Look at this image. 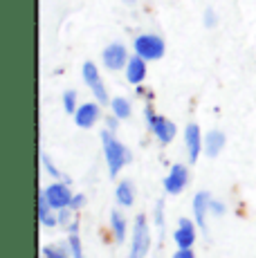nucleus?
I'll return each mask as SVG.
<instances>
[{
	"label": "nucleus",
	"instance_id": "obj_1",
	"mask_svg": "<svg viewBox=\"0 0 256 258\" xmlns=\"http://www.w3.org/2000/svg\"><path fill=\"white\" fill-rule=\"evenodd\" d=\"M101 142H103V153H106V162L108 168H110V175L115 177L117 173L121 171V166L131 162V153L124 144H119L112 137V133H101Z\"/></svg>",
	"mask_w": 256,
	"mask_h": 258
},
{
	"label": "nucleus",
	"instance_id": "obj_2",
	"mask_svg": "<svg viewBox=\"0 0 256 258\" xmlns=\"http://www.w3.org/2000/svg\"><path fill=\"white\" fill-rule=\"evenodd\" d=\"M151 247V234H149V225H146L144 216L135 218V229H133V247L128 258H144L146 251Z\"/></svg>",
	"mask_w": 256,
	"mask_h": 258
},
{
	"label": "nucleus",
	"instance_id": "obj_3",
	"mask_svg": "<svg viewBox=\"0 0 256 258\" xmlns=\"http://www.w3.org/2000/svg\"><path fill=\"white\" fill-rule=\"evenodd\" d=\"M135 52L144 61H155V58H160L164 54V43H162V38L153 36V34H144V36L135 38Z\"/></svg>",
	"mask_w": 256,
	"mask_h": 258
},
{
	"label": "nucleus",
	"instance_id": "obj_4",
	"mask_svg": "<svg viewBox=\"0 0 256 258\" xmlns=\"http://www.w3.org/2000/svg\"><path fill=\"white\" fill-rule=\"evenodd\" d=\"M146 119H149V126H151V131H153V135L162 144H169L175 137V126L173 123H171L169 119H164V117L153 115L151 108H146Z\"/></svg>",
	"mask_w": 256,
	"mask_h": 258
},
{
	"label": "nucleus",
	"instance_id": "obj_5",
	"mask_svg": "<svg viewBox=\"0 0 256 258\" xmlns=\"http://www.w3.org/2000/svg\"><path fill=\"white\" fill-rule=\"evenodd\" d=\"M83 79H86V83H88V88L92 90V94L97 97V101H99V103H108V92H106V88H103L99 70H97L95 63L88 61L86 66H83Z\"/></svg>",
	"mask_w": 256,
	"mask_h": 258
},
{
	"label": "nucleus",
	"instance_id": "obj_6",
	"mask_svg": "<svg viewBox=\"0 0 256 258\" xmlns=\"http://www.w3.org/2000/svg\"><path fill=\"white\" fill-rule=\"evenodd\" d=\"M43 193H45L47 202L52 205V209H66V207L72 205V198H75L66 184H52V186H47Z\"/></svg>",
	"mask_w": 256,
	"mask_h": 258
},
{
	"label": "nucleus",
	"instance_id": "obj_7",
	"mask_svg": "<svg viewBox=\"0 0 256 258\" xmlns=\"http://www.w3.org/2000/svg\"><path fill=\"white\" fill-rule=\"evenodd\" d=\"M126 61H128V54L121 43H112V45H108L103 49V63H106V68H110V70H119V68L128 66Z\"/></svg>",
	"mask_w": 256,
	"mask_h": 258
},
{
	"label": "nucleus",
	"instance_id": "obj_8",
	"mask_svg": "<svg viewBox=\"0 0 256 258\" xmlns=\"http://www.w3.org/2000/svg\"><path fill=\"white\" fill-rule=\"evenodd\" d=\"M186 182H189V173H186V166L182 164H175L173 168H171V173L164 177V188L169 193H180L182 188L186 186Z\"/></svg>",
	"mask_w": 256,
	"mask_h": 258
},
{
	"label": "nucleus",
	"instance_id": "obj_9",
	"mask_svg": "<svg viewBox=\"0 0 256 258\" xmlns=\"http://www.w3.org/2000/svg\"><path fill=\"white\" fill-rule=\"evenodd\" d=\"M175 242H178L180 249H191V245L196 242V229H194V222L186 220V218H180L178 222V229H175Z\"/></svg>",
	"mask_w": 256,
	"mask_h": 258
},
{
	"label": "nucleus",
	"instance_id": "obj_10",
	"mask_svg": "<svg viewBox=\"0 0 256 258\" xmlns=\"http://www.w3.org/2000/svg\"><path fill=\"white\" fill-rule=\"evenodd\" d=\"M99 119V106L97 103H83L81 108L75 112V121L79 128H90Z\"/></svg>",
	"mask_w": 256,
	"mask_h": 258
},
{
	"label": "nucleus",
	"instance_id": "obj_11",
	"mask_svg": "<svg viewBox=\"0 0 256 258\" xmlns=\"http://www.w3.org/2000/svg\"><path fill=\"white\" fill-rule=\"evenodd\" d=\"M184 140H186V148H189V160L196 162L200 155V148H203V140H200V128L196 123H189L184 131Z\"/></svg>",
	"mask_w": 256,
	"mask_h": 258
},
{
	"label": "nucleus",
	"instance_id": "obj_12",
	"mask_svg": "<svg viewBox=\"0 0 256 258\" xmlns=\"http://www.w3.org/2000/svg\"><path fill=\"white\" fill-rule=\"evenodd\" d=\"M144 77H146L144 58H142V56L128 58V66H126V79H128V81H131V83H140V81H144Z\"/></svg>",
	"mask_w": 256,
	"mask_h": 258
},
{
	"label": "nucleus",
	"instance_id": "obj_13",
	"mask_svg": "<svg viewBox=\"0 0 256 258\" xmlns=\"http://www.w3.org/2000/svg\"><path fill=\"white\" fill-rule=\"evenodd\" d=\"M209 193L207 191H200V193H196V198H194V213H196V220H198V227L200 229H207V220H205V216H207V209H209Z\"/></svg>",
	"mask_w": 256,
	"mask_h": 258
},
{
	"label": "nucleus",
	"instance_id": "obj_14",
	"mask_svg": "<svg viewBox=\"0 0 256 258\" xmlns=\"http://www.w3.org/2000/svg\"><path fill=\"white\" fill-rule=\"evenodd\" d=\"M38 220H41L43 227H54L58 222V218L52 213V205L47 202L45 193H41V196H38Z\"/></svg>",
	"mask_w": 256,
	"mask_h": 258
},
{
	"label": "nucleus",
	"instance_id": "obj_15",
	"mask_svg": "<svg viewBox=\"0 0 256 258\" xmlns=\"http://www.w3.org/2000/svg\"><path fill=\"white\" fill-rule=\"evenodd\" d=\"M223 146H225V135H223V133H220V131L207 133V137H205V151H207V155L216 157L220 151H223Z\"/></svg>",
	"mask_w": 256,
	"mask_h": 258
},
{
	"label": "nucleus",
	"instance_id": "obj_16",
	"mask_svg": "<svg viewBox=\"0 0 256 258\" xmlns=\"http://www.w3.org/2000/svg\"><path fill=\"white\" fill-rule=\"evenodd\" d=\"M133 200H135V196H133V184L131 182H121V184L117 186V202L124 207H131Z\"/></svg>",
	"mask_w": 256,
	"mask_h": 258
},
{
	"label": "nucleus",
	"instance_id": "obj_17",
	"mask_svg": "<svg viewBox=\"0 0 256 258\" xmlns=\"http://www.w3.org/2000/svg\"><path fill=\"white\" fill-rule=\"evenodd\" d=\"M110 222H112V229H115V238L121 242L124 240V236H126V222H124V218H121V213L112 211L110 213Z\"/></svg>",
	"mask_w": 256,
	"mask_h": 258
},
{
	"label": "nucleus",
	"instance_id": "obj_18",
	"mask_svg": "<svg viewBox=\"0 0 256 258\" xmlns=\"http://www.w3.org/2000/svg\"><path fill=\"white\" fill-rule=\"evenodd\" d=\"M110 106H112V112H115L117 119H126L128 115H131V103H128L126 99H121V97L112 99Z\"/></svg>",
	"mask_w": 256,
	"mask_h": 258
},
{
	"label": "nucleus",
	"instance_id": "obj_19",
	"mask_svg": "<svg viewBox=\"0 0 256 258\" xmlns=\"http://www.w3.org/2000/svg\"><path fill=\"white\" fill-rule=\"evenodd\" d=\"M70 254H72V258H83L81 240H79L77 231H70Z\"/></svg>",
	"mask_w": 256,
	"mask_h": 258
},
{
	"label": "nucleus",
	"instance_id": "obj_20",
	"mask_svg": "<svg viewBox=\"0 0 256 258\" xmlns=\"http://www.w3.org/2000/svg\"><path fill=\"white\" fill-rule=\"evenodd\" d=\"M63 108H66V112H75L77 108V92L75 90H68L66 94H63Z\"/></svg>",
	"mask_w": 256,
	"mask_h": 258
},
{
	"label": "nucleus",
	"instance_id": "obj_21",
	"mask_svg": "<svg viewBox=\"0 0 256 258\" xmlns=\"http://www.w3.org/2000/svg\"><path fill=\"white\" fill-rule=\"evenodd\" d=\"M41 162H43V166H45V171L50 173L52 177H58V175H61V173H58V168L52 164V162H50V157H47L45 153H43V155H41Z\"/></svg>",
	"mask_w": 256,
	"mask_h": 258
},
{
	"label": "nucleus",
	"instance_id": "obj_22",
	"mask_svg": "<svg viewBox=\"0 0 256 258\" xmlns=\"http://www.w3.org/2000/svg\"><path fill=\"white\" fill-rule=\"evenodd\" d=\"M43 258H68L63 249H54V247H45L43 249Z\"/></svg>",
	"mask_w": 256,
	"mask_h": 258
},
{
	"label": "nucleus",
	"instance_id": "obj_23",
	"mask_svg": "<svg viewBox=\"0 0 256 258\" xmlns=\"http://www.w3.org/2000/svg\"><path fill=\"white\" fill-rule=\"evenodd\" d=\"M209 209H211V213H216V216H223V213H225V205H223V202H209Z\"/></svg>",
	"mask_w": 256,
	"mask_h": 258
},
{
	"label": "nucleus",
	"instance_id": "obj_24",
	"mask_svg": "<svg viewBox=\"0 0 256 258\" xmlns=\"http://www.w3.org/2000/svg\"><path fill=\"white\" fill-rule=\"evenodd\" d=\"M83 205H86V198H83V196H75V198H72V211H79V209H81V207Z\"/></svg>",
	"mask_w": 256,
	"mask_h": 258
},
{
	"label": "nucleus",
	"instance_id": "obj_25",
	"mask_svg": "<svg viewBox=\"0 0 256 258\" xmlns=\"http://www.w3.org/2000/svg\"><path fill=\"white\" fill-rule=\"evenodd\" d=\"M173 258H196V256H194V251L191 249H178L173 254Z\"/></svg>",
	"mask_w": 256,
	"mask_h": 258
},
{
	"label": "nucleus",
	"instance_id": "obj_26",
	"mask_svg": "<svg viewBox=\"0 0 256 258\" xmlns=\"http://www.w3.org/2000/svg\"><path fill=\"white\" fill-rule=\"evenodd\" d=\"M68 220H70V211H68V207H66V209L58 213V222H68Z\"/></svg>",
	"mask_w": 256,
	"mask_h": 258
},
{
	"label": "nucleus",
	"instance_id": "obj_27",
	"mask_svg": "<svg viewBox=\"0 0 256 258\" xmlns=\"http://www.w3.org/2000/svg\"><path fill=\"white\" fill-rule=\"evenodd\" d=\"M108 128H110V131H115V128H117V119L115 117L108 119Z\"/></svg>",
	"mask_w": 256,
	"mask_h": 258
},
{
	"label": "nucleus",
	"instance_id": "obj_28",
	"mask_svg": "<svg viewBox=\"0 0 256 258\" xmlns=\"http://www.w3.org/2000/svg\"><path fill=\"white\" fill-rule=\"evenodd\" d=\"M211 25H214V14L207 12V27H211Z\"/></svg>",
	"mask_w": 256,
	"mask_h": 258
},
{
	"label": "nucleus",
	"instance_id": "obj_29",
	"mask_svg": "<svg viewBox=\"0 0 256 258\" xmlns=\"http://www.w3.org/2000/svg\"><path fill=\"white\" fill-rule=\"evenodd\" d=\"M126 3H135V0H126Z\"/></svg>",
	"mask_w": 256,
	"mask_h": 258
}]
</instances>
